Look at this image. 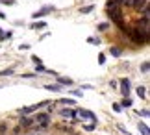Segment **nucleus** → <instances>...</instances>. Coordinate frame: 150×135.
Masks as SVG:
<instances>
[{"mask_svg": "<svg viewBox=\"0 0 150 135\" xmlns=\"http://www.w3.org/2000/svg\"><path fill=\"white\" fill-rule=\"evenodd\" d=\"M109 52H111V56H115V57H120V56H122V50H120L119 46H111Z\"/></svg>", "mask_w": 150, "mask_h": 135, "instance_id": "nucleus-12", "label": "nucleus"}, {"mask_svg": "<svg viewBox=\"0 0 150 135\" xmlns=\"http://www.w3.org/2000/svg\"><path fill=\"white\" fill-rule=\"evenodd\" d=\"M2 2H4L6 6H11V4H13V0H2Z\"/></svg>", "mask_w": 150, "mask_h": 135, "instance_id": "nucleus-31", "label": "nucleus"}, {"mask_svg": "<svg viewBox=\"0 0 150 135\" xmlns=\"http://www.w3.org/2000/svg\"><path fill=\"white\" fill-rule=\"evenodd\" d=\"M57 83L59 85H72V80L71 78H57Z\"/></svg>", "mask_w": 150, "mask_h": 135, "instance_id": "nucleus-14", "label": "nucleus"}, {"mask_svg": "<svg viewBox=\"0 0 150 135\" xmlns=\"http://www.w3.org/2000/svg\"><path fill=\"white\" fill-rule=\"evenodd\" d=\"M35 122H37L39 126L47 128V126H48V122H50V115H48V113H37V117H35Z\"/></svg>", "mask_w": 150, "mask_h": 135, "instance_id": "nucleus-5", "label": "nucleus"}, {"mask_svg": "<svg viewBox=\"0 0 150 135\" xmlns=\"http://www.w3.org/2000/svg\"><path fill=\"white\" fill-rule=\"evenodd\" d=\"M52 11H54V6H47V8H43V9L35 11V13H33V19H41V17H45V15L52 13Z\"/></svg>", "mask_w": 150, "mask_h": 135, "instance_id": "nucleus-6", "label": "nucleus"}, {"mask_svg": "<svg viewBox=\"0 0 150 135\" xmlns=\"http://www.w3.org/2000/svg\"><path fill=\"white\" fill-rule=\"evenodd\" d=\"M87 43H89V45H100V39H98V37H96V39H95V37H89Z\"/></svg>", "mask_w": 150, "mask_h": 135, "instance_id": "nucleus-22", "label": "nucleus"}, {"mask_svg": "<svg viewBox=\"0 0 150 135\" xmlns=\"http://www.w3.org/2000/svg\"><path fill=\"white\" fill-rule=\"evenodd\" d=\"M45 105H50V102H39V104H35V105H28V107H22V109H19L21 111V115H30V113H33L35 109H41V107H45Z\"/></svg>", "mask_w": 150, "mask_h": 135, "instance_id": "nucleus-2", "label": "nucleus"}, {"mask_svg": "<svg viewBox=\"0 0 150 135\" xmlns=\"http://www.w3.org/2000/svg\"><path fill=\"white\" fill-rule=\"evenodd\" d=\"M113 109L119 113V111H122V105H120V104H113Z\"/></svg>", "mask_w": 150, "mask_h": 135, "instance_id": "nucleus-28", "label": "nucleus"}, {"mask_svg": "<svg viewBox=\"0 0 150 135\" xmlns=\"http://www.w3.org/2000/svg\"><path fill=\"white\" fill-rule=\"evenodd\" d=\"M120 105H122V107H132V100H130L128 96H124V100H122V104H120Z\"/></svg>", "mask_w": 150, "mask_h": 135, "instance_id": "nucleus-18", "label": "nucleus"}, {"mask_svg": "<svg viewBox=\"0 0 150 135\" xmlns=\"http://www.w3.org/2000/svg\"><path fill=\"white\" fill-rule=\"evenodd\" d=\"M45 26H47V22H33V24H32L33 30H43Z\"/></svg>", "mask_w": 150, "mask_h": 135, "instance_id": "nucleus-16", "label": "nucleus"}, {"mask_svg": "<svg viewBox=\"0 0 150 135\" xmlns=\"http://www.w3.org/2000/svg\"><path fill=\"white\" fill-rule=\"evenodd\" d=\"M6 130H8V128H6V124H0V133H6Z\"/></svg>", "mask_w": 150, "mask_h": 135, "instance_id": "nucleus-30", "label": "nucleus"}, {"mask_svg": "<svg viewBox=\"0 0 150 135\" xmlns=\"http://www.w3.org/2000/svg\"><path fill=\"white\" fill-rule=\"evenodd\" d=\"M59 104H65V105H72V104H74V100H71V98H61V100H59Z\"/></svg>", "mask_w": 150, "mask_h": 135, "instance_id": "nucleus-20", "label": "nucleus"}, {"mask_svg": "<svg viewBox=\"0 0 150 135\" xmlns=\"http://www.w3.org/2000/svg\"><path fill=\"white\" fill-rule=\"evenodd\" d=\"M137 128H139V131H141V135H150V131H148V126L145 124V122H141V124L137 126Z\"/></svg>", "mask_w": 150, "mask_h": 135, "instance_id": "nucleus-13", "label": "nucleus"}, {"mask_svg": "<svg viewBox=\"0 0 150 135\" xmlns=\"http://www.w3.org/2000/svg\"><path fill=\"white\" fill-rule=\"evenodd\" d=\"M134 0H122V8H132Z\"/></svg>", "mask_w": 150, "mask_h": 135, "instance_id": "nucleus-24", "label": "nucleus"}, {"mask_svg": "<svg viewBox=\"0 0 150 135\" xmlns=\"http://www.w3.org/2000/svg\"><path fill=\"white\" fill-rule=\"evenodd\" d=\"M98 63H100V65H104V63H106V56H104V54L98 56Z\"/></svg>", "mask_w": 150, "mask_h": 135, "instance_id": "nucleus-27", "label": "nucleus"}, {"mask_svg": "<svg viewBox=\"0 0 150 135\" xmlns=\"http://www.w3.org/2000/svg\"><path fill=\"white\" fill-rule=\"evenodd\" d=\"M0 74H2V76H9V74H13V69H6V70H2Z\"/></svg>", "mask_w": 150, "mask_h": 135, "instance_id": "nucleus-25", "label": "nucleus"}, {"mask_svg": "<svg viewBox=\"0 0 150 135\" xmlns=\"http://www.w3.org/2000/svg\"><path fill=\"white\" fill-rule=\"evenodd\" d=\"M108 17L113 22H119V20L124 19V13H122V9H120V8H115V9H108Z\"/></svg>", "mask_w": 150, "mask_h": 135, "instance_id": "nucleus-3", "label": "nucleus"}, {"mask_svg": "<svg viewBox=\"0 0 150 135\" xmlns=\"http://www.w3.org/2000/svg\"><path fill=\"white\" fill-rule=\"evenodd\" d=\"M148 69H150V63H148V61H145V63L141 65V72H148Z\"/></svg>", "mask_w": 150, "mask_h": 135, "instance_id": "nucleus-23", "label": "nucleus"}, {"mask_svg": "<svg viewBox=\"0 0 150 135\" xmlns=\"http://www.w3.org/2000/svg\"><path fill=\"white\" fill-rule=\"evenodd\" d=\"M126 37H128L134 45H146L148 43V32L141 30V28H130V32L126 33Z\"/></svg>", "mask_w": 150, "mask_h": 135, "instance_id": "nucleus-1", "label": "nucleus"}, {"mask_svg": "<svg viewBox=\"0 0 150 135\" xmlns=\"http://www.w3.org/2000/svg\"><path fill=\"white\" fill-rule=\"evenodd\" d=\"M32 59H33V63H35V65H41V63H43V61H41V59H39V57H37V56H33V57H32Z\"/></svg>", "mask_w": 150, "mask_h": 135, "instance_id": "nucleus-29", "label": "nucleus"}, {"mask_svg": "<svg viewBox=\"0 0 150 135\" xmlns=\"http://www.w3.org/2000/svg\"><path fill=\"white\" fill-rule=\"evenodd\" d=\"M32 124H33V120L28 119L26 115H22V119H21V128H30Z\"/></svg>", "mask_w": 150, "mask_h": 135, "instance_id": "nucleus-11", "label": "nucleus"}, {"mask_svg": "<svg viewBox=\"0 0 150 135\" xmlns=\"http://www.w3.org/2000/svg\"><path fill=\"white\" fill-rule=\"evenodd\" d=\"M48 91H54V93H59L61 91V85H47Z\"/></svg>", "mask_w": 150, "mask_h": 135, "instance_id": "nucleus-17", "label": "nucleus"}, {"mask_svg": "<svg viewBox=\"0 0 150 135\" xmlns=\"http://www.w3.org/2000/svg\"><path fill=\"white\" fill-rule=\"evenodd\" d=\"M93 9H95V6H85V8L80 9V13H91Z\"/></svg>", "mask_w": 150, "mask_h": 135, "instance_id": "nucleus-19", "label": "nucleus"}, {"mask_svg": "<svg viewBox=\"0 0 150 135\" xmlns=\"http://www.w3.org/2000/svg\"><path fill=\"white\" fill-rule=\"evenodd\" d=\"M59 113H61L63 117H67V119H74V117H76V111H74V109H67V107L61 109Z\"/></svg>", "mask_w": 150, "mask_h": 135, "instance_id": "nucleus-10", "label": "nucleus"}, {"mask_svg": "<svg viewBox=\"0 0 150 135\" xmlns=\"http://www.w3.org/2000/svg\"><path fill=\"white\" fill-rule=\"evenodd\" d=\"M120 93H122L124 96L130 95V80H126V78L120 80Z\"/></svg>", "mask_w": 150, "mask_h": 135, "instance_id": "nucleus-7", "label": "nucleus"}, {"mask_svg": "<svg viewBox=\"0 0 150 135\" xmlns=\"http://www.w3.org/2000/svg\"><path fill=\"white\" fill-rule=\"evenodd\" d=\"M106 8L108 9H115V8H120V9H122V0H108Z\"/></svg>", "mask_w": 150, "mask_h": 135, "instance_id": "nucleus-8", "label": "nucleus"}, {"mask_svg": "<svg viewBox=\"0 0 150 135\" xmlns=\"http://www.w3.org/2000/svg\"><path fill=\"white\" fill-rule=\"evenodd\" d=\"M137 28H141V30L148 32V17H143V19L137 20Z\"/></svg>", "mask_w": 150, "mask_h": 135, "instance_id": "nucleus-9", "label": "nucleus"}, {"mask_svg": "<svg viewBox=\"0 0 150 135\" xmlns=\"http://www.w3.org/2000/svg\"><path fill=\"white\" fill-rule=\"evenodd\" d=\"M139 115H141V117H145V119H148L150 111H148V109H143V111H139Z\"/></svg>", "mask_w": 150, "mask_h": 135, "instance_id": "nucleus-26", "label": "nucleus"}, {"mask_svg": "<svg viewBox=\"0 0 150 135\" xmlns=\"http://www.w3.org/2000/svg\"><path fill=\"white\" fill-rule=\"evenodd\" d=\"M76 115L80 117V119H87V120H91V122H96L95 113H93V111H89V109H78Z\"/></svg>", "mask_w": 150, "mask_h": 135, "instance_id": "nucleus-4", "label": "nucleus"}, {"mask_svg": "<svg viewBox=\"0 0 150 135\" xmlns=\"http://www.w3.org/2000/svg\"><path fill=\"white\" fill-rule=\"evenodd\" d=\"M95 124H96V122H91V124H83V128H85V130H87V131H93L95 128H96Z\"/></svg>", "mask_w": 150, "mask_h": 135, "instance_id": "nucleus-21", "label": "nucleus"}, {"mask_svg": "<svg viewBox=\"0 0 150 135\" xmlns=\"http://www.w3.org/2000/svg\"><path fill=\"white\" fill-rule=\"evenodd\" d=\"M137 96H139V98H145V96H146V89H145L143 85L137 87Z\"/></svg>", "mask_w": 150, "mask_h": 135, "instance_id": "nucleus-15", "label": "nucleus"}]
</instances>
